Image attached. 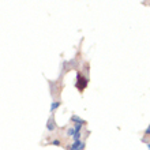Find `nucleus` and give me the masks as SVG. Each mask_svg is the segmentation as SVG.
<instances>
[{"label": "nucleus", "mask_w": 150, "mask_h": 150, "mask_svg": "<svg viewBox=\"0 0 150 150\" xmlns=\"http://www.w3.org/2000/svg\"><path fill=\"white\" fill-rule=\"evenodd\" d=\"M86 86H87V78H86V76H83L81 72H78V74H76V82H75V87H76L79 91H83L85 89H86Z\"/></svg>", "instance_id": "f257e3e1"}, {"label": "nucleus", "mask_w": 150, "mask_h": 150, "mask_svg": "<svg viewBox=\"0 0 150 150\" xmlns=\"http://www.w3.org/2000/svg\"><path fill=\"white\" fill-rule=\"evenodd\" d=\"M56 128H57V126H56V122L53 117H49V120H48L47 123V130L48 131H55Z\"/></svg>", "instance_id": "f03ea898"}, {"label": "nucleus", "mask_w": 150, "mask_h": 150, "mask_svg": "<svg viewBox=\"0 0 150 150\" xmlns=\"http://www.w3.org/2000/svg\"><path fill=\"white\" fill-rule=\"evenodd\" d=\"M71 120H72V123H75V124H81V126L86 124V122H85V120H82V119L79 117V116H76V115H74V116H72Z\"/></svg>", "instance_id": "7ed1b4c3"}, {"label": "nucleus", "mask_w": 150, "mask_h": 150, "mask_svg": "<svg viewBox=\"0 0 150 150\" xmlns=\"http://www.w3.org/2000/svg\"><path fill=\"white\" fill-rule=\"evenodd\" d=\"M81 145H82V142H81V141H74V143L70 146V150H79Z\"/></svg>", "instance_id": "20e7f679"}, {"label": "nucleus", "mask_w": 150, "mask_h": 150, "mask_svg": "<svg viewBox=\"0 0 150 150\" xmlns=\"http://www.w3.org/2000/svg\"><path fill=\"white\" fill-rule=\"evenodd\" d=\"M60 101H55V103H52V105H51V112H53V111H56L57 108L60 107Z\"/></svg>", "instance_id": "39448f33"}, {"label": "nucleus", "mask_w": 150, "mask_h": 150, "mask_svg": "<svg viewBox=\"0 0 150 150\" xmlns=\"http://www.w3.org/2000/svg\"><path fill=\"white\" fill-rule=\"evenodd\" d=\"M74 134H75V130H74V128H70V130L67 131V137H74Z\"/></svg>", "instance_id": "423d86ee"}, {"label": "nucleus", "mask_w": 150, "mask_h": 150, "mask_svg": "<svg viewBox=\"0 0 150 150\" xmlns=\"http://www.w3.org/2000/svg\"><path fill=\"white\" fill-rule=\"evenodd\" d=\"M81 128H82V126H81V124H75V127H74L75 132H79V131H81Z\"/></svg>", "instance_id": "0eeeda50"}, {"label": "nucleus", "mask_w": 150, "mask_h": 150, "mask_svg": "<svg viewBox=\"0 0 150 150\" xmlns=\"http://www.w3.org/2000/svg\"><path fill=\"white\" fill-rule=\"evenodd\" d=\"M79 137H81V134H79V132H75L72 138H74V141H79Z\"/></svg>", "instance_id": "6e6552de"}, {"label": "nucleus", "mask_w": 150, "mask_h": 150, "mask_svg": "<svg viewBox=\"0 0 150 150\" xmlns=\"http://www.w3.org/2000/svg\"><path fill=\"white\" fill-rule=\"evenodd\" d=\"M52 145H55V146H59V145H60V141H57V139H55V141L52 142Z\"/></svg>", "instance_id": "1a4fd4ad"}, {"label": "nucleus", "mask_w": 150, "mask_h": 150, "mask_svg": "<svg viewBox=\"0 0 150 150\" xmlns=\"http://www.w3.org/2000/svg\"><path fill=\"white\" fill-rule=\"evenodd\" d=\"M145 134H146V135H150V126L146 128V131H145Z\"/></svg>", "instance_id": "9d476101"}, {"label": "nucleus", "mask_w": 150, "mask_h": 150, "mask_svg": "<svg viewBox=\"0 0 150 150\" xmlns=\"http://www.w3.org/2000/svg\"><path fill=\"white\" fill-rule=\"evenodd\" d=\"M147 147H149V150H150V143H149V145H147Z\"/></svg>", "instance_id": "9b49d317"}]
</instances>
